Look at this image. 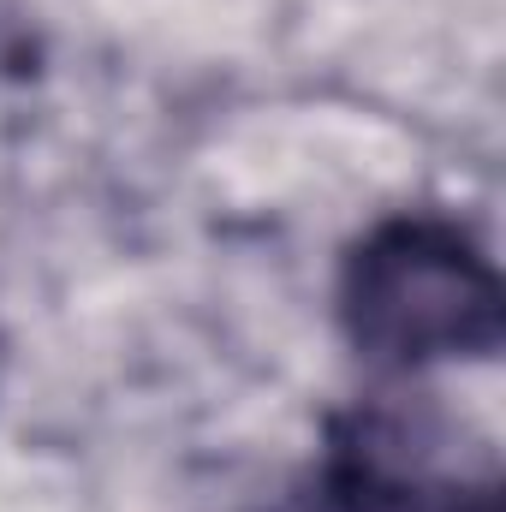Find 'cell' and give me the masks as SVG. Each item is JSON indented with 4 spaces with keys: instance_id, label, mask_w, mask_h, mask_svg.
<instances>
[{
    "instance_id": "cell-1",
    "label": "cell",
    "mask_w": 506,
    "mask_h": 512,
    "mask_svg": "<svg viewBox=\"0 0 506 512\" xmlns=\"http://www.w3.org/2000/svg\"><path fill=\"white\" fill-rule=\"evenodd\" d=\"M340 328L387 370L495 358L506 334L495 256L447 215H387L340 268Z\"/></svg>"
},
{
    "instance_id": "cell-2",
    "label": "cell",
    "mask_w": 506,
    "mask_h": 512,
    "mask_svg": "<svg viewBox=\"0 0 506 512\" xmlns=\"http://www.w3.org/2000/svg\"><path fill=\"white\" fill-rule=\"evenodd\" d=\"M471 483L483 477L447 465V423L381 393L328 423L316 512H441Z\"/></svg>"
},
{
    "instance_id": "cell-3",
    "label": "cell",
    "mask_w": 506,
    "mask_h": 512,
    "mask_svg": "<svg viewBox=\"0 0 506 512\" xmlns=\"http://www.w3.org/2000/svg\"><path fill=\"white\" fill-rule=\"evenodd\" d=\"M441 512H501V495H495V477H483V483H471V489H459L453 501Z\"/></svg>"
}]
</instances>
